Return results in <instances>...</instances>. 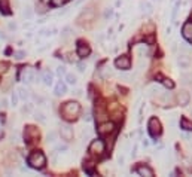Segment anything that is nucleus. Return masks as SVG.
I'll return each instance as SVG.
<instances>
[{
    "label": "nucleus",
    "mask_w": 192,
    "mask_h": 177,
    "mask_svg": "<svg viewBox=\"0 0 192 177\" xmlns=\"http://www.w3.org/2000/svg\"><path fill=\"white\" fill-rule=\"evenodd\" d=\"M61 115L69 121H75L81 115V104L77 101H67L61 107Z\"/></svg>",
    "instance_id": "f257e3e1"
},
{
    "label": "nucleus",
    "mask_w": 192,
    "mask_h": 177,
    "mask_svg": "<svg viewBox=\"0 0 192 177\" xmlns=\"http://www.w3.org/2000/svg\"><path fill=\"white\" fill-rule=\"evenodd\" d=\"M28 164L31 168H36V170H42L45 165H46V156L42 150H36L33 153H30L28 156Z\"/></svg>",
    "instance_id": "f03ea898"
},
{
    "label": "nucleus",
    "mask_w": 192,
    "mask_h": 177,
    "mask_svg": "<svg viewBox=\"0 0 192 177\" xmlns=\"http://www.w3.org/2000/svg\"><path fill=\"white\" fill-rule=\"evenodd\" d=\"M106 152V143L103 140H92L90 144V153L94 156H101L103 153Z\"/></svg>",
    "instance_id": "7ed1b4c3"
},
{
    "label": "nucleus",
    "mask_w": 192,
    "mask_h": 177,
    "mask_svg": "<svg viewBox=\"0 0 192 177\" xmlns=\"http://www.w3.org/2000/svg\"><path fill=\"white\" fill-rule=\"evenodd\" d=\"M115 130H116V125L113 124V122H103V124H100L98 125V128H97V133H98V135L100 137H107V135L113 134L115 133Z\"/></svg>",
    "instance_id": "20e7f679"
},
{
    "label": "nucleus",
    "mask_w": 192,
    "mask_h": 177,
    "mask_svg": "<svg viewBox=\"0 0 192 177\" xmlns=\"http://www.w3.org/2000/svg\"><path fill=\"white\" fill-rule=\"evenodd\" d=\"M148 130H149V134L152 137H158L162 133V128H161V122L157 118H150L148 122Z\"/></svg>",
    "instance_id": "39448f33"
},
{
    "label": "nucleus",
    "mask_w": 192,
    "mask_h": 177,
    "mask_svg": "<svg viewBox=\"0 0 192 177\" xmlns=\"http://www.w3.org/2000/svg\"><path fill=\"white\" fill-rule=\"evenodd\" d=\"M60 135H61V138L64 140V142H72L73 140V128L70 125H67V124H63V125L60 126Z\"/></svg>",
    "instance_id": "423d86ee"
},
{
    "label": "nucleus",
    "mask_w": 192,
    "mask_h": 177,
    "mask_svg": "<svg viewBox=\"0 0 192 177\" xmlns=\"http://www.w3.org/2000/svg\"><path fill=\"white\" fill-rule=\"evenodd\" d=\"M94 17H95V12L91 8H86L77 17V23H91V21H94Z\"/></svg>",
    "instance_id": "0eeeda50"
},
{
    "label": "nucleus",
    "mask_w": 192,
    "mask_h": 177,
    "mask_svg": "<svg viewBox=\"0 0 192 177\" xmlns=\"http://www.w3.org/2000/svg\"><path fill=\"white\" fill-rule=\"evenodd\" d=\"M177 64H179V67L183 68V70H188V68L191 67V58H189V55L188 54H179V57H177Z\"/></svg>",
    "instance_id": "6e6552de"
},
{
    "label": "nucleus",
    "mask_w": 192,
    "mask_h": 177,
    "mask_svg": "<svg viewBox=\"0 0 192 177\" xmlns=\"http://www.w3.org/2000/svg\"><path fill=\"white\" fill-rule=\"evenodd\" d=\"M115 66L118 68H121V70H128V68L131 67V60H130V57H127V55H122V57L116 58Z\"/></svg>",
    "instance_id": "1a4fd4ad"
},
{
    "label": "nucleus",
    "mask_w": 192,
    "mask_h": 177,
    "mask_svg": "<svg viewBox=\"0 0 192 177\" xmlns=\"http://www.w3.org/2000/svg\"><path fill=\"white\" fill-rule=\"evenodd\" d=\"M36 137H39V131H37L34 126H31V125L25 126V130H24V138H25V142H31V140H33V138H36Z\"/></svg>",
    "instance_id": "9d476101"
},
{
    "label": "nucleus",
    "mask_w": 192,
    "mask_h": 177,
    "mask_svg": "<svg viewBox=\"0 0 192 177\" xmlns=\"http://www.w3.org/2000/svg\"><path fill=\"white\" fill-rule=\"evenodd\" d=\"M189 101H191V95H189V93L186 89H182L180 93H177V103L180 106H188Z\"/></svg>",
    "instance_id": "9b49d317"
},
{
    "label": "nucleus",
    "mask_w": 192,
    "mask_h": 177,
    "mask_svg": "<svg viewBox=\"0 0 192 177\" xmlns=\"http://www.w3.org/2000/svg\"><path fill=\"white\" fill-rule=\"evenodd\" d=\"M21 79L27 82V84H30V82H33L34 79H36V73H34L33 68H24L23 72H21Z\"/></svg>",
    "instance_id": "f8f14e48"
},
{
    "label": "nucleus",
    "mask_w": 192,
    "mask_h": 177,
    "mask_svg": "<svg viewBox=\"0 0 192 177\" xmlns=\"http://www.w3.org/2000/svg\"><path fill=\"white\" fill-rule=\"evenodd\" d=\"M90 54H91L90 45H88V43H84V42H79V45H77V55H79L81 58H85V57H88Z\"/></svg>",
    "instance_id": "ddd939ff"
},
{
    "label": "nucleus",
    "mask_w": 192,
    "mask_h": 177,
    "mask_svg": "<svg viewBox=\"0 0 192 177\" xmlns=\"http://www.w3.org/2000/svg\"><path fill=\"white\" fill-rule=\"evenodd\" d=\"M67 93V85L66 82H63V80H58L55 86H54V94L57 95V97H61V95H64Z\"/></svg>",
    "instance_id": "4468645a"
},
{
    "label": "nucleus",
    "mask_w": 192,
    "mask_h": 177,
    "mask_svg": "<svg viewBox=\"0 0 192 177\" xmlns=\"http://www.w3.org/2000/svg\"><path fill=\"white\" fill-rule=\"evenodd\" d=\"M40 79H42V82L46 86H51V85L54 84V73L49 72V70H45L42 73V76H40Z\"/></svg>",
    "instance_id": "2eb2a0df"
},
{
    "label": "nucleus",
    "mask_w": 192,
    "mask_h": 177,
    "mask_svg": "<svg viewBox=\"0 0 192 177\" xmlns=\"http://www.w3.org/2000/svg\"><path fill=\"white\" fill-rule=\"evenodd\" d=\"M136 173L139 174V176H146V177H152L153 176V171L150 167L148 165H139L137 168H136Z\"/></svg>",
    "instance_id": "dca6fc26"
},
{
    "label": "nucleus",
    "mask_w": 192,
    "mask_h": 177,
    "mask_svg": "<svg viewBox=\"0 0 192 177\" xmlns=\"http://www.w3.org/2000/svg\"><path fill=\"white\" fill-rule=\"evenodd\" d=\"M182 34H183V37L186 40H191L192 39V21L183 24V27H182Z\"/></svg>",
    "instance_id": "f3484780"
},
{
    "label": "nucleus",
    "mask_w": 192,
    "mask_h": 177,
    "mask_svg": "<svg viewBox=\"0 0 192 177\" xmlns=\"http://www.w3.org/2000/svg\"><path fill=\"white\" fill-rule=\"evenodd\" d=\"M0 14H2V15H10V9H9L8 0H0Z\"/></svg>",
    "instance_id": "a211bd4d"
},
{
    "label": "nucleus",
    "mask_w": 192,
    "mask_h": 177,
    "mask_svg": "<svg viewBox=\"0 0 192 177\" xmlns=\"http://www.w3.org/2000/svg\"><path fill=\"white\" fill-rule=\"evenodd\" d=\"M18 95H19V100H28L30 98V93H28V89L27 88H24V86H19L18 88Z\"/></svg>",
    "instance_id": "6ab92c4d"
},
{
    "label": "nucleus",
    "mask_w": 192,
    "mask_h": 177,
    "mask_svg": "<svg viewBox=\"0 0 192 177\" xmlns=\"http://www.w3.org/2000/svg\"><path fill=\"white\" fill-rule=\"evenodd\" d=\"M180 80H182L183 85H192V73H188V72L182 73L180 75Z\"/></svg>",
    "instance_id": "aec40b11"
},
{
    "label": "nucleus",
    "mask_w": 192,
    "mask_h": 177,
    "mask_svg": "<svg viewBox=\"0 0 192 177\" xmlns=\"http://www.w3.org/2000/svg\"><path fill=\"white\" fill-rule=\"evenodd\" d=\"M180 126H182V130H185V131H192V121H189V119H186V118H182Z\"/></svg>",
    "instance_id": "412c9836"
},
{
    "label": "nucleus",
    "mask_w": 192,
    "mask_h": 177,
    "mask_svg": "<svg viewBox=\"0 0 192 177\" xmlns=\"http://www.w3.org/2000/svg\"><path fill=\"white\" fill-rule=\"evenodd\" d=\"M66 84L69 85H76L77 84V77L73 73H66Z\"/></svg>",
    "instance_id": "4be33fe9"
},
{
    "label": "nucleus",
    "mask_w": 192,
    "mask_h": 177,
    "mask_svg": "<svg viewBox=\"0 0 192 177\" xmlns=\"http://www.w3.org/2000/svg\"><path fill=\"white\" fill-rule=\"evenodd\" d=\"M113 14H115V9L113 8H106L103 10V18L107 21V19H110V18L113 17Z\"/></svg>",
    "instance_id": "5701e85b"
},
{
    "label": "nucleus",
    "mask_w": 192,
    "mask_h": 177,
    "mask_svg": "<svg viewBox=\"0 0 192 177\" xmlns=\"http://www.w3.org/2000/svg\"><path fill=\"white\" fill-rule=\"evenodd\" d=\"M57 138H58V134H57L55 131H51L49 134L46 135V142H48V143H55Z\"/></svg>",
    "instance_id": "b1692460"
},
{
    "label": "nucleus",
    "mask_w": 192,
    "mask_h": 177,
    "mask_svg": "<svg viewBox=\"0 0 192 177\" xmlns=\"http://www.w3.org/2000/svg\"><path fill=\"white\" fill-rule=\"evenodd\" d=\"M33 112V103H27L23 106V109H21V113H25V115H28V113H31Z\"/></svg>",
    "instance_id": "393cba45"
},
{
    "label": "nucleus",
    "mask_w": 192,
    "mask_h": 177,
    "mask_svg": "<svg viewBox=\"0 0 192 177\" xmlns=\"http://www.w3.org/2000/svg\"><path fill=\"white\" fill-rule=\"evenodd\" d=\"M31 17H33V9H31L30 5H27L25 9H24V18H25V19H30Z\"/></svg>",
    "instance_id": "a878e982"
},
{
    "label": "nucleus",
    "mask_w": 192,
    "mask_h": 177,
    "mask_svg": "<svg viewBox=\"0 0 192 177\" xmlns=\"http://www.w3.org/2000/svg\"><path fill=\"white\" fill-rule=\"evenodd\" d=\"M18 100H19V95L18 93H12L10 94V106H18Z\"/></svg>",
    "instance_id": "bb28decb"
},
{
    "label": "nucleus",
    "mask_w": 192,
    "mask_h": 177,
    "mask_svg": "<svg viewBox=\"0 0 192 177\" xmlns=\"http://www.w3.org/2000/svg\"><path fill=\"white\" fill-rule=\"evenodd\" d=\"M34 119H36V121H39V122H42V124L46 122L45 113H42V112H36V113H34Z\"/></svg>",
    "instance_id": "cd10ccee"
},
{
    "label": "nucleus",
    "mask_w": 192,
    "mask_h": 177,
    "mask_svg": "<svg viewBox=\"0 0 192 177\" xmlns=\"http://www.w3.org/2000/svg\"><path fill=\"white\" fill-rule=\"evenodd\" d=\"M84 170L88 173V174H92V173H94V164H92V162H85Z\"/></svg>",
    "instance_id": "c85d7f7f"
},
{
    "label": "nucleus",
    "mask_w": 192,
    "mask_h": 177,
    "mask_svg": "<svg viewBox=\"0 0 192 177\" xmlns=\"http://www.w3.org/2000/svg\"><path fill=\"white\" fill-rule=\"evenodd\" d=\"M140 8H142V10H146L148 14H150V12H152V5H150L149 2H144V3H140Z\"/></svg>",
    "instance_id": "c756f323"
},
{
    "label": "nucleus",
    "mask_w": 192,
    "mask_h": 177,
    "mask_svg": "<svg viewBox=\"0 0 192 177\" xmlns=\"http://www.w3.org/2000/svg\"><path fill=\"white\" fill-rule=\"evenodd\" d=\"M70 34H72V28H70V27H64V28H63V31H61V37H64V39H66V37H69Z\"/></svg>",
    "instance_id": "7c9ffc66"
},
{
    "label": "nucleus",
    "mask_w": 192,
    "mask_h": 177,
    "mask_svg": "<svg viewBox=\"0 0 192 177\" xmlns=\"http://www.w3.org/2000/svg\"><path fill=\"white\" fill-rule=\"evenodd\" d=\"M49 2H51V5H52V6L60 8V6H63V5H64V2H66V0H49Z\"/></svg>",
    "instance_id": "2f4dec72"
},
{
    "label": "nucleus",
    "mask_w": 192,
    "mask_h": 177,
    "mask_svg": "<svg viewBox=\"0 0 192 177\" xmlns=\"http://www.w3.org/2000/svg\"><path fill=\"white\" fill-rule=\"evenodd\" d=\"M179 8H180V3L177 2V3L174 5V8H173V12H171V19H173V21L176 19V15H177V10H179Z\"/></svg>",
    "instance_id": "473e14b6"
},
{
    "label": "nucleus",
    "mask_w": 192,
    "mask_h": 177,
    "mask_svg": "<svg viewBox=\"0 0 192 177\" xmlns=\"http://www.w3.org/2000/svg\"><path fill=\"white\" fill-rule=\"evenodd\" d=\"M14 57H15L17 60H23L25 57V52L24 51H17V52L14 54Z\"/></svg>",
    "instance_id": "72a5a7b5"
},
{
    "label": "nucleus",
    "mask_w": 192,
    "mask_h": 177,
    "mask_svg": "<svg viewBox=\"0 0 192 177\" xmlns=\"http://www.w3.org/2000/svg\"><path fill=\"white\" fill-rule=\"evenodd\" d=\"M144 42L148 43V45H152V43L155 42V36H153V34H149L148 37H144Z\"/></svg>",
    "instance_id": "f704fd0d"
},
{
    "label": "nucleus",
    "mask_w": 192,
    "mask_h": 177,
    "mask_svg": "<svg viewBox=\"0 0 192 177\" xmlns=\"http://www.w3.org/2000/svg\"><path fill=\"white\" fill-rule=\"evenodd\" d=\"M17 28H18L17 23H12V21H10V23H8V30H9V31H15Z\"/></svg>",
    "instance_id": "c9c22d12"
},
{
    "label": "nucleus",
    "mask_w": 192,
    "mask_h": 177,
    "mask_svg": "<svg viewBox=\"0 0 192 177\" xmlns=\"http://www.w3.org/2000/svg\"><path fill=\"white\" fill-rule=\"evenodd\" d=\"M162 84H164V86H167V88H174L173 80H170V79H164V80H162Z\"/></svg>",
    "instance_id": "e433bc0d"
},
{
    "label": "nucleus",
    "mask_w": 192,
    "mask_h": 177,
    "mask_svg": "<svg viewBox=\"0 0 192 177\" xmlns=\"http://www.w3.org/2000/svg\"><path fill=\"white\" fill-rule=\"evenodd\" d=\"M57 73H58L60 76H66V73H67L66 67H64V66H60V67L57 68Z\"/></svg>",
    "instance_id": "4c0bfd02"
},
{
    "label": "nucleus",
    "mask_w": 192,
    "mask_h": 177,
    "mask_svg": "<svg viewBox=\"0 0 192 177\" xmlns=\"http://www.w3.org/2000/svg\"><path fill=\"white\" fill-rule=\"evenodd\" d=\"M77 70H79L81 73H84L85 70H86V64H85V63H79V64H77Z\"/></svg>",
    "instance_id": "58836bf2"
},
{
    "label": "nucleus",
    "mask_w": 192,
    "mask_h": 177,
    "mask_svg": "<svg viewBox=\"0 0 192 177\" xmlns=\"http://www.w3.org/2000/svg\"><path fill=\"white\" fill-rule=\"evenodd\" d=\"M36 9H37V12L43 14V12L46 10V6H43V5H39V6H36Z\"/></svg>",
    "instance_id": "ea45409f"
},
{
    "label": "nucleus",
    "mask_w": 192,
    "mask_h": 177,
    "mask_svg": "<svg viewBox=\"0 0 192 177\" xmlns=\"http://www.w3.org/2000/svg\"><path fill=\"white\" fill-rule=\"evenodd\" d=\"M0 107H3V109H5V107H8V100H6V98L0 100Z\"/></svg>",
    "instance_id": "a19ab883"
},
{
    "label": "nucleus",
    "mask_w": 192,
    "mask_h": 177,
    "mask_svg": "<svg viewBox=\"0 0 192 177\" xmlns=\"http://www.w3.org/2000/svg\"><path fill=\"white\" fill-rule=\"evenodd\" d=\"M57 150H58V152L67 150V146H66V144H63V146H57Z\"/></svg>",
    "instance_id": "79ce46f5"
},
{
    "label": "nucleus",
    "mask_w": 192,
    "mask_h": 177,
    "mask_svg": "<svg viewBox=\"0 0 192 177\" xmlns=\"http://www.w3.org/2000/svg\"><path fill=\"white\" fill-rule=\"evenodd\" d=\"M75 95H76V97H81V95H82V89H76Z\"/></svg>",
    "instance_id": "37998d69"
},
{
    "label": "nucleus",
    "mask_w": 192,
    "mask_h": 177,
    "mask_svg": "<svg viewBox=\"0 0 192 177\" xmlns=\"http://www.w3.org/2000/svg\"><path fill=\"white\" fill-rule=\"evenodd\" d=\"M189 42H191V43H192V39H191V40H189Z\"/></svg>",
    "instance_id": "c03bdc74"
},
{
    "label": "nucleus",
    "mask_w": 192,
    "mask_h": 177,
    "mask_svg": "<svg viewBox=\"0 0 192 177\" xmlns=\"http://www.w3.org/2000/svg\"><path fill=\"white\" fill-rule=\"evenodd\" d=\"M191 115H192V112H191Z\"/></svg>",
    "instance_id": "a18cd8bd"
}]
</instances>
